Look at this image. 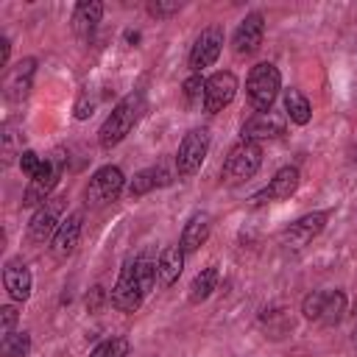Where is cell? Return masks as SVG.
Masks as SVG:
<instances>
[{
  "label": "cell",
  "instance_id": "cell-28",
  "mask_svg": "<svg viewBox=\"0 0 357 357\" xmlns=\"http://www.w3.org/2000/svg\"><path fill=\"white\" fill-rule=\"evenodd\" d=\"M204 92H206V81L195 73V75H190L187 81H184V98H187V103H195V100H201L204 98Z\"/></svg>",
  "mask_w": 357,
  "mask_h": 357
},
{
  "label": "cell",
  "instance_id": "cell-4",
  "mask_svg": "<svg viewBox=\"0 0 357 357\" xmlns=\"http://www.w3.org/2000/svg\"><path fill=\"white\" fill-rule=\"evenodd\" d=\"M123 184H126L123 170L114 167V165H103L100 170L92 173L89 184H86V192H84L86 206H95V209H98V206L112 204V201L123 192Z\"/></svg>",
  "mask_w": 357,
  "mask_h": 357
},
{
  "label": "cell",
  "instance_id": "cell-7",
  "mask_svg": "<svg viewBox=\"0 0 357 357\" xmlns=\"http://www.w3.org/2000/svg\"><path fill=\"white\" fill-rule=\"evenodd\" d=\"M206 151H209V131L206 128H192L190 134H184V139L178 142V151H176L178 176L198 173L204 159H206Z\"/></svg>",
  "mask_w": 357,
  "mask_h": 357
},
{
  "label": "cell",
  "instance_id": "cell-2",
  "mask_svg": "<svg viewBox=\"0 0 357 357\" xmlns=\"http://www.w3.org/2000/svg\"><path fill=\"white\" fill-rule=\"evenodd\" d=\"M142 106H145V100H142V95L139 92H131V95H126L112 112H109V117L103 120V126H100V131H98V142H100V148H114V145H120L128 134H131V128H134V123L139 120V114H142Z\"/></svg>",
  "mask_w": 357,
  "mask_h": 357
},
{
  "label": "cell",
  "instance_id": "cell-11",
  "mask_svg": "<svg viewBox=\"0 0 357 357\" xmlns=\"http://www.w3.org/2000/svg\"><path fill=\"white\" fill-rule=\"evenodd\" d=\"M324 226H326V212H310V215H301L298 220H293V223L282 231V245L298 251V248H304L312 237H318Z\"/></svg>",
  "mask_w": 357,
  "mask_h": 357
},
{
  "label": "cell",
  "instance_id": "cell-25",
  "mask_svg": "<svg viewBox=\"0 0 357 357\" xmlns=\"http://www.w3.org/2000/svg\"><path fill=\"white\" fill-rule=\"evenodd\" d=\"M31 351V335L28 332H8L0 340V354L3 357H28Z\"/></svg>",
  "mask_w": 357,
  "mask_h": 357
},
{
  "label": "cell",
  "instance_id": "cell-24",
  "mask_svg": "<svg viewBox=\"0 0 357 357\" xmlns=\"http://www.w3.org/2000/svg\"><path fill=\"white\" fill-rule=\"evenodd\" d=\"M346 312V296L340 290H324V307H321V318L324 324H337Z\"/></svg>",
  "mask_w": 357,
  "mask_h": 357
},
{
  "label": "cell",
  "instance_id": "cell-16",
  "mask_svg": "<svg viewBox=\"0 0 357 357\" xmlns=\"http://www.w3.org/2000/svg\"><path fill=\"white\" fill-rule=\"evenodd\" d=\"M296 187H298V170L296 167H282V170H276L271 184L254 195V204H268V201L290 198L296 192Z\"/></svg>",
  "mask_w": 357,
  "mask_h": 357
},
{
  "label": "cell",
  "instance_id": "cell-18",
  "mask_svg": "<svg viewBox=\"0 0 357 357\" xmlns=\"http://www.w3.org/2000/svg\"><path fill=\"white\" fill-rule=\"evenodd\" d=\"M181 268H184V248L181 245H167L159 254V262H156V279H159V284L162 287H170L181 276Z\"/></svg>",
  "mask_w": 357,
  "mask_h": 357
},
{
  "label": "cell",
  "instance_id": "cell-5",
  "mask_svg": "<svg viewBox=\"0 0 357 357\" xmlns=\"http://www.w3.org/2000/svg\"><path fill=\"white\" fill-rule=\"evenodd\" d=\"M259 165H262V151H259V145L257 142H237L231 151H229V156H226V162H223V178L226 181H245V178H251L257 170H259Z\"/></svg>",
  "mask_w": 357,
  "mask_h": 357
},
{
  "label": "cell",
  "instance_id": "cell-34",
  "mask_svg": "<svg viewBox=\"0 0 357 357\" xmlns=\"http://www.w3.org/2000/svg\"><path fill=\"white\" fill-rule=\"evenodd\" d=\"M8 47H11L8 39H0V64H3V67H6V61H8Z\"/></svg>",
  "mask_w": 357,
  "mask_h": 357
},
{
  "label": "cell",
  "instance_id": "cell-13",
  "mask_svg": "<svg viewBox=\"0 0 357 357\" xmlns=\"http://www.w3.org/2000/svg\"><path fill=\"white\" fill-rule=\"evenodd\" d=\"M33 70H36V61L33 59H22L20 64H14L6 73V78H3V95H6V100L20 103V100L28 98L31 84H33Z\"/></svg>",
  "mask_w": 357,
  "mask_h": 357
},
{
  "label": "cell",
  "instance_id": "cell-33",
  "mask_svg": "<svg viewBox=\"0 0 357 357\" xmlns=\"http://www.w3.org/2000/svg\"><path fill=\"white\" fill-rule=\"evenodd\" d=\"M0 324H3V335H8L11 326L17 324V310H14V307H3V310H0Z\"/></svg>",
  "mask_w": 357,
  "mask_h": 357
},
{
  "label": "cell",
  "instance_id": "cell-32",
  "mask_svg": "<svg viewBox=\"0 0 357 357\" xmlns=\"http://www.w3.org/2000/svg\"><path fill=\"white\" fill-rule=\"evenodd\" d=\"M92 109H95V100H89L86 95H81L78 103H75V117H78V120H86V117L92 114Z\"/></svg>",
  "mask_w": 357,
  "mask_h": 357
},
{
  "label": "cell",
  "instance_id": "cell-35",
  "mask_svg": "<svg viewBox=\"0 0 357 357\" xmlns=\"http://www.w3.org/2000/svg\"><path fill=\"white\" fill-rule=\"evenodd\" d=\"M126 42H139V33H137V31H128V33H126Z\"/></svg>",
  "mask_w": 357,
  "mask_h": 357
},
{
  "label": "cell",
  "instance_id": "cell-8",
  "mask_svg": "<svg viewBox=\"0 0 357 357\" xmlns=\"http://www.w3.org/2000/svg\"><path fill=\"white\" fill-rule=\"evenodd\" d=\"M237 95V75L223 70V73H215L206 78V92H204V109L209 114H218L223 112Z\"/></svg>",
  "mask_w": 357,
  "mask_h": 357
},
{
  "label": "cell",
  "instance_id": "cell-15",
  "mask_svg": "<svg viewBox=\"0 0 357 357\" xmlns=\"http://www.w3.org/2000/svg\"><path fill=\"white\" fill-rule=\"evenodd\" d=\"M81 220H84L81 212H70V215L61 220V226H59V231L53 234V243H50V254H53L56 259H67V257L75 251L78 237H81Z\"/></svg>",
  "mask_w": 357,
  "mask_h": 357
},
{
  "label": "cell",
  "instance_id": "cell-9",
  "mask_svg": "<svg viewBox=\"0 0 357 357\" xmlns=\"http://www.w3.org/2000/svg\"><path fill=\"white\" fill-rule=\"evenodd\" d=\"M287 117L279 112H257L243 123V142H259V139H276L284 134Z\"/></svg>",
  "mask_w": 357,
  "mask_h": 357
},
{
  "label": "cell",
  "instance_id": "cell-6",
  "mask_svg": "<svg viewBox=\"0 0 357 357\" xmlns=\"http://www.w3.org/2000/svg\"><path fill=\"white\" fill-rule=\"evenodd\" d=\"M64 170V156L56 153L53 159H45L42 167L36 170V176L28 181L25 192H22V206H42L50 195V190L59 184V176Z\"/></svg>",
  "mask_w": 357,
  "mask_h": 357
},
{
  "label": "cell",
  "instance_id": "cell-17",
  "mask_svg": "<svg viewBox=\"0 0 357 357\" xmlns=\"http://www.w3.org/2000/svg\"><path fill=\"white\" fill-rule=\"evenodd\" d=\"M3 284L14 301H28L31 296V271L25 268L22 259H11L3 271Z\"/></svg>",
  "mask_w": 357,
  "mask_h": 357
},
{
  "label": "cell",
  "instance_id": "cell-29",
  "mask_svg": "<svg viewBox=\"0 0 357 357\" xmlns=\"http://www.w3.org/2000/svg\"><path fill=\"white\" fill-rule=\"evenodd\" d=\"M14 156H20L17 153V128L11 123H6L3 126V162L8 165Z\"/></svg>",
  "mask_w": 357,
  "mask_h": 357
},
{
  "label": "cell",
  "instance_id": "cell-22",
  "mask_svg": "<svg viewBox=\"0 0 357 357\" xmlns=\"http://www.w3.org/2000/svg\"><path fill=\"white\" fill-rule=\"evenodd\" d=\"M284 112H287V120H293L298 126L310 123V117H312L310 100L298 89H284Z\"/></svg>",
  "mask_w": 357,
  "mask_h": 357
},
{
  "label": "cell",
  "instance_id": "cell-27",
  "mask_svg": "<svg viewBox=\"0 0 357 357\" xmlns=\"http://www.w3.org/2000/svg\"><path fill=\"white\" fill-rule=\"evenodd\" d=\"M321 307H324V290H312L304 296L301 301V312L310 318V321H318L321 318Z\"/></svg>",
  "mask_w": 357,
  "mask_h": 357
},
{
  "label": "cell",
  "instance_id": "cell-23",
  "mask_svg": "<svg viewBox=\"0 0 357 357\" xmlns=\"http://www.w3.org/2000/svg\"><path fill=\"white\" fill-rule=\"evenodd\" d=\"M215 287H218V268H215V265H209V268H204V271L192 279V284H190V301H192V304H198V301L209 298Z\"/></svg>",
  "mask_w": 357,
  "mask_h": 357
},
{
  "label": "cell",
  "instance_id": "cell-31",
  "mask_svg": "<svg viewBox=\"0 0 357 357\" xmlns=\"http://www.w3.org/2000/svg\"><path fill=\"white\" fill-rule=\"evenodd\" d=\"M181 8V3H162V0H156V3H148V11L153 14V17H170V14H176Z\"/></svg>",
  "mask_w": 357,
  "mask_h": 357
},
{
  "label": "cell",
  "instance_id": "cell-12",
  "mask_svg": "<svg viewBox=\"0 0 357 357\" xmlns=\"http://www.w3.org/2000/svg\"><path fill=\"white\" fill-rule=\"evenodd\" d=\"M220 47H223V28H220V25L204 28V31L198 33L192 50H190V67L198 73V70L215 64L218 56H220Z\"/></svg>",
  "mask_w": 357,
  "mask_h": 357
},
{
  "label": "cell",
  "instance_id": "cell-1",
  "mask_svg": "<svg viewBox=\"0 0 357 357\" xmlns=\"http://www.w3.org/2000/svg\"><path fill=\"white\" fill-rule=\"evenodd\" d=\"M156 284V262L134 259L120 271L117 284L109 293V304L120 312H134Z\"/></svg>",
  "mask_w": 357,
  "mask_h": 357
},
{
  "label": "cell",
  "instance_id": "cell-26",
  "mask_svg": "<svg viewBox=\"0 0 357 357\" xmlns=\"http://www.w3.org/2000/svg\"><path fill=\"white\" fill-rule=\"evenodd\" d=\"M128 351H131V343L126 337H109V340H100L89 351V357H128Z\"/></svg>",
  "mask_w": 357,
  "mask_h": 357
},
{
  "label": "cell",
  "instance_id": "cell-3",
  "mask_svg": "<svg viewBox=\"0 0 357 357\" xmlns=\"http://www.w3.org/2000/svg\"><path fill=\"white\" fill-rule=\"evenodd\" d=\"M279 89H282V75H279V70H276L273 64L262 61V64H257V67L248 73L245 95H248V100H251V106H254L257 112H271V106H273Z\"/></svg>",
  "mask_w": 357,
  "mask_h": 357
},
{
  "label": "cell",
  "instance_id": "cell-30",
  "mask_svg": "<svg viewBox=\"0 0 357 357\" xmlns=\"http://www.w3.org/2000/svg\"><path fill=\"white\" fill-rule=\"evenodd\" d=\"M42 162H45V159H42L36 151H22V153H20V167H22V173L31 176V178L36 176V170L42 167Z\"/></svg>",
  "mask_w": 357,
  "mask_h": 357
},
{
  "label": "cell",
  "instance_id": "cell-21",
  "mask_svg": "<svg viewBox=\"0 0 357 357\" xmlns=\"http://www.w3.org/2000/svg\"><path fill=\"white\" fill-rule=\"evenodd\" d=\"M100 17H103V3H98V0L78 3L75 11H73V28H75V33H92L95 25L100 22Z\"/></svg>",
  "mask_w": 357,
  "mask_h": 357
},
{
  "label": "cell",
  "instance_id": "cell-14",
  "mask_svg": "<svg viewBox=\"0 0 357 357\" xmlns=\"http://www.w3.org/2000/svg\"><path fill=\"white\" fill-rule=\"evenodd\" d=\"M262 36H265V17L257 14V11L245 14L243 22L234 31V53H240V56L254 53L262 45Z\"/></svg>",
  "mask_w": 357,
  "mask_h": 357
},
{
  "label": "cell",
  "instance_id": "cell-20",
  "mask_svg": "<svg viewBox=\"0 0 357 357\" xmlns=\"http://www.w3.org/2000/svg\"><path fill=\"white\" fill-rule=\"evenodd\" d=\"M165 184H170V173L165 167H145V170L134 173V178L128 181L126 190L131 198H139V195L151 192L153 187H165Z\"/></svg>",
  "mask_w": 357,
  "mask_h": 357
},
{
  "label": "cell",
  "instance_id": "cell-19",
  "mask_svg": "<svg viewBox=\"0 0 357 357\" xmlns=\"http://www.w3.org/2000/svg\"><path fill=\"white\" fill-rule=\"evenodd\" d=\"M209 215L206 212H195L190 220H187V226H184V231H181V248H184V254H190V251H198L204 243H206V237H209Z\"/></svg>",
  "mask_w": 357,
  "mask_h": 357
},
{
  "label": "cell",
  "instance_id": "cell-10",
  "mask_svg": "<svg viewBox=\"0 0 357 357\" xmlns=\"http://www.w3.org/2000/svg\"><path fill=\"white\" fill-rule=\"evenodd\" d=\"M61 209H64V198H47V201L33 212V218H31V223H28V237H31L33 243H45L47 237H53V234L59 231V226H61V220H59Z\"/></svg>",
  "mask_w": 357,
  "mask_h": 357
}]
</instances>
